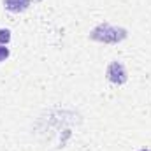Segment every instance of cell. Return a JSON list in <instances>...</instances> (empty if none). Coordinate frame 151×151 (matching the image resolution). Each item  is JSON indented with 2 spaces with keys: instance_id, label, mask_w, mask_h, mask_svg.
Listing matches in <instances>:
<instances>
[{
  "instance_id": "1",
  "label": "cell",
  "mask_w": 151,
  "mask_h": 151,
  "mask_svg": "<svg viewBox=\"0 0 151 151\" xmlns=\"http://www.w3.org/2000/svg\"><path fill=\"white\" fill-rule=\"evenodd\" d=\"M107 77H109L113 83H118V84L125 83V81H127V72H125V67H123L121 63H118V62L111 63V65H109V69H107Z\"/></svg>"
},
{
  "instance_id": "2",
  "label": "cell",
  "mask_w": 151,
  "mask_h": 151,
  "mask_svg": "<svg viewBox=\"0 0 151 151\" xmlns=\"http://www.w3.org/2000/svg\"><path fill=\"white\" fill-rule=\"evenodd\" d=\"M4 5L12 12H21L30 5V0H4Z\"/></svg>"
},
{
  "instance_id": "3",
  "label": "cell",
  "mask_w": 151,
  "mask_h": 151,
  "mask_svg": "<svg viewBox=\"0 0 151 151\" xmlns=\"http://www.w3.org/2000/svg\"><path fill=\"white\" fill-rule=\"evenodd\" d=\"M9 40H11V32L0 28V42H2V44H7Z\"/></svg>"
},
{
  "instance_id": "4",
  "label": "cell",
  "mask_w": 151,
  "mask_h": 151,
  "mask_svg": "<svg viewBox=\"0 0 151 151\" xmlns=\"http://www.w3.org/2000/svg\"><path fill=\"white\" fill-rule=\"evenodd\" d=\"M7 56H9V49H7L5 46H2V44H0V62H2V60H5Z\"/></svg>"
},
{
  "instance_id": "5",
  "label": "cell",
  "mask_w": 151,
  "mask_h": 151,
  "mask_svg": "<svg viewBox=\"0 0 151 151\" xmlns=\"http://www.w3.org/2000/svg\"><path fill=\"white\" fill-rule=\"evenodd\" d=\"M141 151H150V150H141Z\"/></svg>"
}]
</instances>
